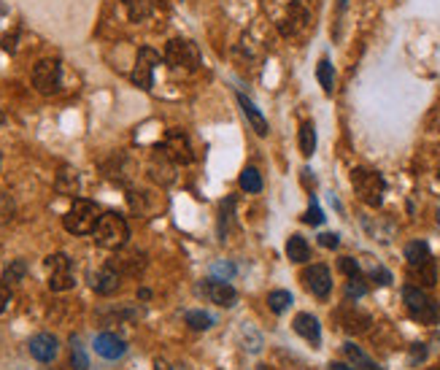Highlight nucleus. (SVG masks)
I'll return each mask as SVG.
<instances>
[{
  "label": "nucleus",
  "mask_w": 440,
  "mask_h": 370,
  "mask_svg": "<svg viewBox=\"0 0 440 370\" xmlns=\"http://www.w3.org/2000/svg\"><path fill=\"white\" fill-rule=\"evenodd\" d=\"M57 192L68 195V197H73V195L79 192V176H76V170L63 168V170L57 173Z\"/></svg>",
  "instance_id": "5701e85b"
},
{
  "label": "nucleus",
  "mask_w": 440,
  "mask_h": 370,
  "mask_svg": "<svg viewBox=\"0 0 440 370\" xmlns=\"http://www.w3.org/2000/svg\"><path fill=\"white\" fill-rule=\"evenodd\" d=\"M335 322L340 325V330H346L351 335H362V332H367L370 330V316L357 311V308H340V311H335Z\"/></svg>",
  "instance_id": "ddd939ff"
},
{
  "label": "nucleus",
  "mask_w": 440,
  "mask_h": 370,
  "mask_svg": "<svg viewBox=\"0 0 440 370\" xmlns=\"http://www.w3.org/2000/svg\"><path fill=\"white\" fill-rule=\"evenodd\" d=\"M367 295V281L362 278V276H354V278H348L346 284V298L348 300H360Z\"/></svg>",
  "instance_id": "72a5a7b5"
},
{
  "label": "nucleus",
  "mask_w": 440,
  "mask_h": 370,
  "mask_svg": "<svg viewBox=\"0 0 440 370\" xmlns=\"http://www.w3.org/2000/svg\"><path fill=\"white\" fill-rule=\"evenodd\" d=\"M95 352L103 359H119V357L127 354V343L122 341L119 335H114V332H100L95 338Z\"/></svg>",
  "instance_id": "f3484780"
},
{
  "label": "nucleus",
  "mask_w": 440,
  "mask_h": 370,
  "mask_svg": "<svg viewBox=\"0 0 440 370\" xmlns=\"http://www.w3.org/2000/svg\"><path fill=\"white\" fill-rule=\"evenodd\" d=\"M162 60L171 68L198 70V65H200V49H198V43L187 41V38H173V41H168V46H165Z\"/></svg>",
  "instance_id": "39448f33"
},
{
  "label": "nucleus",
  "mask_w": 440,
  "mask_h": 370,
  "mask_svg": "<svg viewBox=\"0 0 440 370\" xmlns=\"http://www.w3.org/2000/svg\"><path fill=\"white\" fill-rule=\"evenodd\" d=\"M97 219H100V208H97V203L84 200V197H76L73 206L68 208V214L63 217V224H65L68 233L90 235L95 230Z\"/></svg>",
  "instance_id": "f03ea898"
},
{
  "label": "nucleus",
  "mask_w": 440,
  "mask_h": 370,
  "mask_svg": "<svg viewBox=\"0 0 440 370\" xmlns=\"http://www.w3.org/2000/svg\"><path fill=\"white\" fill-rule=\"evenodd\" d=\"M319 244H321L324 249H338L340 238H338L335 233H321V235H319Z\"/></svg>",
  "instance_id": "ea45409f"
},
{
  "label": "nucleus",
  "mask_w": 440,
  "mask_h": 370,
  "mask_svg": "<svg viewBox=\"0 0 440 370\" xmlns=\"http://www.w3.org/2000/svg\"><path fill=\"white\" fill-rule=\"evenodd\" d=\"M114 265H117V271H119V273L138 276L141 271H144V265H146V262H144V254H138V251H127V254L117 257Z\"/></svg>",
  "instance_id": "aec40b11"
},
{
  "label": "nucleus",
  "mask_w": 440,
  "mask_h": 370,
  "mask_svg": "<svg viewBox=\"0 0 440 370\" xmlns=\"http://www.w3.org/2000/svg\"><path fill=\"white\" fill-rule=\"evenodd\" d=\"M343 354H346V359H348V362H351V365H354L357 370H381V368H378V365L373 362V359L365 354L360 346H354V343H346V346H343Z\"/></svg>",
  "instance_id": "412c9836"
},
{
  "label": "nucleus",
  "mask_w": 440,
  "mask_h": 370,
  "mask_svg": "<svg viewBox=\"0 0 440 370\" xmlns=\"http://www.w3.org/2000/svg\"><path fill=\"white\" fill-rule=\"evenodd\" d=\"M203 295L211 303H216V305H222V308H230V305L238 303V292H235L232 284H227L225 278H211V281H205V284H203Z\"/></svg>",
  "instance_id": "f8f14e48"
},
{
  "label": "nucleus",
  "mask_w": 440,
  "mask_h": 370,
  "mask_svg": "<svg viewBox=\"0 0 440 370\" xmlns=\"http://www.w3.org/2000/svg\"><path fill=\"white\" fill-rule=\"evenodd\" d=\"M438 214H440V211H438Z\"/></svg>",
  "instance_id": "de8ad7c7"
},
{
  "label": "nucleus",
  "mask_w": 440,
  "mask_h": 370,
  "mask_svg": "<svg viewBox=\"0 0 440 370\" xmlns=\"http://www.w3.org/2000/svg\"><path fill=\"white\" fill-rule=\"evenodd\" d=\"M14 214V206L9 203V197H0V219H9Z\"/></svg>",
  "instance_id": "a19ab883"
},
{
  "label": "nucleus",
  "mask_w": 440,
  "mask_h": 370,
  "mask_svg": "<svg viewBox=\"0 0 440 370\" xmlns=\"http://www.w3.org/2000/svg\"><path fill=\"white\" fill-rule=\"evenodd\" d=\"M95 244L103 249H111V251H119V249L127 246V238H130V227H127V222L124 217L119 214H114V211H106V214H100V219L95 224Z\"/></svg>",
  "instance_id": "f257e3e1"
},
{
  "label": "nucleus",
  "mask_w": 440,
  "mask_h": 370,
  "mask_svg": "<svg viewBox=\"0 0 440 370\" xmlns=\"http://www.w3.org/2000/svg\"><path fill=\"white\" fill-rule=\"evenodd\" d=\"M351 184H354V192L360 195L362 203H367L370 208H378L384 203L387 181H384L381 173L367 170V168H354V170H351Z\"/></svg>",
  "instance_id": "7ed1b4c3"
},
{
  "label": "nucleus",
  "mask_w": 440,
  "mask_h": 370,
  "mask_svg": "<svg viewBox=\"0 0 440 370\" xmlns=\"http://www.w3.org/2000/svg\"><path fill=\"white\" fill-rule=\"evenodd\" d=\"M184 322H187L192 330H208L214 327V316L205 314V311H187L184 314Z\"/></svg>",
  "instance_id": "473e14b6"
},
{
  "label": "nucleus",
  "mask_w": 440,
  "mask_h": 370,
  "mask_svg": "<svg viewBox=\"0 0 440 370\" xmlns=\"http://www.w3.org/2000/svg\"><path fill=\"white\" fill-rule=\"evenodd\" d=\"M370 278H373L378 287H389V284H392V273H389L387 268H373V271H370Z\"/></svg>",
  "instance_id": "e433bc0d"
},
{
  "label": "nucleus",
  "mask_w": 440,
  "mask_h": 370,
  "mask_svg": "<svg viewBox=\"0 0 440 370\" xmlns=\"http://www.w3.org/2000/svg\"><path fill=\"white\" fill-rule=\"evenodd\" d=\"M33 87L41 95H52L60 89V62L57 60H41L33 68Z\"/></svg>",
  "instance_id": "6e6552de"
},
{
  "label": "nucleus",
  "mask_w": 440,
  "mask_h": 370,
  "mask_svg": "<svg viewBox=\"0 0 440 370\" xmlns=\"http://www.w3.org/2000/svg\"><path fill=\"white\" fill-rule=\"evenodd\" d=\"M308 19H311V14H308L306 3H303V0H294L292 6H289V11H286V16L279 22L281 36L292 38V36H297V33H303L308 25Z\"/></svg>",
  "instance_id": "9b49d317"
},
{
  "label": "nucleus",
  "mask_w": 440,
  "mask_h": 370,
  "mask_svg": "<svg viewBox=\"0 0 440 370\" xmlns=\"http://www.w3.org/2000/svg\"><path fill=\"white\" fill-rule=\"evenodd\" d=\"M3 122H6V116H3V111H0V127H3Z\"/></svg>",
  "instance_id": "49530a36"
},
{
  "label": "nucleus",
  "mask_w": 440,
  "mask_h": 370,
  "mask_svg": "<svg viewBox=\"0 0 440 370\" xmlns=\"http://www.w3.org/2000/svg\"><path fill=\"white\" fill-rule=\"evenodd\" d=\"M238 184L243 192H259V190H262V176H259L257 168H243Z\"/></svg>",
  "instance_id": "bb28decb"
},
{
  "label": "nucleus",
  "mask_w": 440,
  "mask_h": 370,
  "mask_svg": "<svg viewBox=\"0 0 440 370\" xmlns=\"http://www.w3.org/2000/svg\"><path fill=\"white\" fill-rule=\"evenodd\" d=\"M402 300H405L408 314L414 316L416 322H422V325H435V322H440V305L422 287H411L408 284V287L402 289Z\"/></svg>",
  "instance_id": "20e7f679"
},
{
  "label": "nucleus",
  "mask_w": 440,
  "mask_h": 370,
  "mask_svg": "<svg viewBox=\"0 0 440 370\" xmlns=\"http://www.w3.org/2000/svg\"><path fill=\"white\" fill-rule=\"evenodd\" d=\"M154 370H171V368H168V362H162V359H157V362H154Z\"/></svg>",
  "instance_id": "c03bdc74"
},
{
  "label": "nucleus",
  "mask_w": 440,
  "mask_h": 370,
  "mask_svg": "<svg viewBox=\"0 0 440 370\" xmlns=\"http://www.w3.org/2000/svg\"><path fill=\"white\" fill-rule=\"evenodd\" d=\"M92 287H95L97 295H114V292L122 287V273L117 271V265H114V262L103 265V268L95 273Z\"/></svg>",
  "instance_id": "dca6fc26"
},
{
  "label": "nucleus",
  "mask_w": 440,
  "mask_h": 370,
  "mask_svg": "<svg viewBox=\"0 0 440 370\" xmlns=\"http://www.w3.org/2000/svg\"><path fill=\"white\" fill-rule=\"evenodd\" d=\"M211 271H214L216 276H225V281H227V278L235 276V265H232V262H216Z\"/></svg>",
  "instance_id": "4c0bfd02"
},
{
  "label": "nucleus",
  "mask_w": 440,
  "mask_h": 370,
  "mask_svg": "<svg viewBox=\"0 0 440 370\" xmlns=\"http://www.w3.org/2000/svg\"><path fill=\"white\" fill-rule=\"evenodd\" d=\"M292 327H294V332H297L300 338H306L308 343H313V346H319L321 343V325L313 314H297L292 322Z\"/></svg>",
  "instance_id": "a211bd4d"
},
{
  "label": "nucleus",
  "mask_w": 440,
  "mask_h": 370,
  "mask_svg": "<svg viewBox=\"0 0 440 370\" xmlns=\"http://www.w3.org/2000/svg\"><path fill=\"white\" fill-rule=\"evenodd\" d=\"M330 368H333V370H357L354 365H348V362H333Z\"/></svg>",
  "instance_id": "37998d69"
},
{
  "label": "nucleus",
  "mask_w": 440,
  "mask_h": 370,
  "mask_svg": "<svg viewBox=\"0 0 440 370\" xmlns=\"http://www.w3.org/2000/svg\"><path fill=\"white\" fill-rule=\"evenodd\" d=\"M303 281H306V287L316 295V298H327L330 292H333V276H330V268L327 265H308L306 271H303Z\"/></svg>",
  "instance_id": "9d476101"
},
{
  "label": "nucleus",
  "mask_w": 440,
  "mask_h": 370,
  "mask_svg": "<svg viewBox=\"0 0 440 370\" xmlns=\"http://www.w3.org/2000/svg\"><path fill=\"white\" fill-rule=\"evenodd\" d=\"M424 357H427V349H424L422 343H416V346H414V359H411V362H422Z\"/></svg>",
  "instance_id": "79ce46f5"
},
{
  "label": "nucleus",
  "mask_w": 440,
  "mask_h": 370,
  "mask_svg": "<svg viewBox=\"0 0 440 370\" xmlns=\"http://www.w3.org/2000/svg\"><path fill=\"white\" fill-rule=\"evenodd\" d=\"M124 6L133 22H144L151 14V0H124Z\"/></svg>",
  "instance_id": "c756f323"
},
{
  "label": "nucleus",
  "mask_w": 440,
  "mask_h": 370,
  "mask_svg": "<svg viewBox=\"0 0 440 370\" xmlns=\"http://www.w3.org/2000/svg\"><path fill=\"white\" fill-rule=\"evenodd\" d=\"M162 149H165V154H168L176 165H189L192 160H195V154H192V143H189L187 133H181V130H168V133H165V143H162Z\"/></svg>",
  "instance_id": "1a4fd4ad"
},
{
  "label": "nucleus",
  "mask_w": 440,
  "mask_h": 370,
  "mask_svg": "<svg viewBox=\"0 0 440 370\" xmlns=\"http://www.w3.org/2000/svg\"><path fill=\"white\" fill-rule=\"evenodd\" d=\"M25 273H27L25 260H14V262H9V265H6V271H3V281L11 287V284H19V281L25 278Z\"/></svg>",
  "instance_id": "2f4dec72"
},
{
  "label": "nucleus",
  "mask_w": 440,
  "mask_h": 370,
  "mask_svg": "<svg viewBox=\"0 0 440 370\" xmlns=\"http://www.w3.org/2000/svg\"><path fill=\"white\" fill-rule=\"evenodd\" d=\"M238 103H240V109H243V116L252 124L254 133H257V136H267V119L259 114V109H257L246 95H238Z\"/></svg>",
  "instance_id": "6ab92c4d"
},
{
  "label": "nucleus",
  "mask_w": 440,
  "mask_h": 370,
  "mask_svg": "<svg viewBox=\"0 0 440 370\" xmlns=\"http://www.w3.org/2000/svg\"><path fill=\"white\" fill-rule=\"evenodd\" d=\"M70 365H73V370L90 368V359H87V352L81 346L79 335H70Z\"/></svg>",
  "instance_id": "c85d7f7f"
},
{
  "label": "nucleus",
  "mask_w": 440,
  "mask_h": 370,
  "mask_svg": "<svg viewBox=\"0 0 440 370\" xmlns=\"http://www.w3.org/2000/svg\"><path fill=\"white\" fill-rule=\"evenodd\" d=\"M405 260H408L411 268L422 265V262H427L429 260V246L424 244V241H411V244L405 246Z\"/></svg>",
  "instance_id": "a878e982"
},
{
  "label": "nucleus",
  "mask_w": 440,
  "mask_h": 370,
  "mask_svg": "<svg viewBox=\"0 0 440 370\" xmlns=\"http://www.w3.org/2000/svg\"><path fill=\"white\" fill-rule=\"evenodd\" d=\"M160 65V55L154 52V49H141L138 57H135V68L130 73V79H133L135 87H141V89H151V84H154V68Z\"/></svg>",
  "instance_id": "0eeeda50"
},
{
  "label": "nucleus",
  "mask_w": 440,
  "mask_h": 370,
  "mask_svg": "<svg viewBox=\"0 0 440 370\" xmlns=\"http://www.w3.org/2000/svg\"><path fill=\"white\" fill-rule=\"evenodd\" d=\"M138 298H141V300H149V289H138Z\"/></svg>",
  "instance_id": "a18cd8bd"
},
{
  "label": "nucleus",
  "mask_w": 440,
  "mask_h": 370,
  "mask_svg": "<svg viewBox=\"0 0 440 370\" xmlns=\"http://www.w3.org/2000/svg\"><path fill=\"white\" fill-rule=\"evenodd\" d=\"M46 271H49V289L52 292H68L76 284L73 281V271H70V260L63 251L46 257Z\"/></svg>",
  "instance_id": "423d86ee"
},
{
  "label": "nucleus",
  "mask_w": 440,
  "mask_h": 370,
  "mask_svg": "<svg viewBox=\"0 0 440 370\" xmlns=\"http://www.w3.org/2000/svg\"><path fill=\"white\" fill-rule=\"evenodd\" d=\"M149 176L154 178L160 187H168L176 181V163L165 154V151H157L149 163Z\"/></svg>",
  "instance_id": "4468645a"
},
{
  "label": "nucleus",
  "mask_w": 440,
  "mask_h": 370,
  "mask_svg": "<svg viewBox=\"0 0 440 370\" xmlns=\"http://www.w3.org/2000/svg\"><path fill=\"white\" fill-rule=\"evenodd\" d=\"M300 151H303V157H313V151H316V130H313V124L311 122H303L300 124Z\"/></svg>",
  "instance_id": "393cba45"
},
{
  "label": "nucleus",
  "mask_w": 440,
  "mask_h": 370,
  "mask_svg": "<svg viewBox=\"0 0 440 370\" xmlns=\"http://www.w3.org/2000/svg\"><path fill=\"white\" fill-rule=\"evenodd\" d=\"M316 79H319L321 84V89L330 95L333 92V87H335V68H333V62L324 57L319 65H316Z\"/></svg>",
  "instance_id": "cd10ccee"
},
{
  "label": "nucleus",
  "mask_w": 440,
  "mask_h": 370,
  "mask_svg": "<svg viewBox=\"0 0 440 370\" xmlns=\"http://www.w3.org/2000/svg\"><path fill=\"white\" fill-rule=\"evenodd\" d=\"M60 352V341L54 338L52 332H38L30 338V354L36 357L38 362H52Z\"/></svg>",
  "instance_id": "2eb2a0df"
},
{
  "label": "nucleus",
  "mask_w": 440,
  "mask_h": 370,
  "mask_svg": "<svg viewBox=\"0 0 440 370\" xmlns=\"http://www.w3.org/2000/svg\"><path fill=\"white\" fill-rule=\"evenodd\" d=\"M411 276H414L422 287H435V281H438V271H435V262H432V257H429L427 262H422V265L411 268Z\"/></svg>",
  "instance_id": "b1692460"
},
{
  "label": "nucleus",
  "mask_w": 440,
  "mask_h": 370,
  "mask_svg": "<svg viewBox=\"0 0 440 370\" xmlns=\"http://www.w3.org/2000/svg\"><path fill=\"white\" fill-rule=\"evenodd\" d=\"M289 303H292V295L286 289H276V292L267 295V305H270L273 314H284L289 308Z\"/></svg>",
  "instance_id": "7c9ffc66"
},
{
  "label": "nucleus",
  "mask_w": 440,
  "mask_h": 370,
  "mask_svg": "<svg viewBox=\"0 0 440 370\" xmlns=\"http://www.w3.org/2000/svg\"><path fill=\"white\" fill-rule=\"evenodd\" d=\"M338 268H340V273H346L348 278H354V276H362V273H360V262L354 260V257H340V260H338Z\"/></svg>",
  "instance_id": "c9c22d12"
},
{
  "label": "nucleus",
  "mask_w": 440,
  "mask_h": 370,
  "mask_svg": "<svg viewBox=\"0 0 440 370\" xmlns=\"http://www.w3.org/2000/svg\"><path fill=\"white\" fill-rule=\"evenodd\" d=\"M286 257L292 262H308L311 260V246H308V241L303 235H292L289 241H286Z\"/></svg>",
  "instance_id": "4be33fe9"
},
{
  "label": "nucleus",
  "mask_w": 440,
  "mask_h": 370,
  "mask_svg": "<svg viewBox=\"0 0 440 370\" xmlns=\"http://www.w3.org/2000/svg\"><path fill=\"white\" fill-rule=\"evenodd\" d=\"M9 303H11V287H9V284L0 278V314L9 308Z\"/></svg>",
  "instance_id": "58836bf2"
},
{
  "label": "nucleus",
  "mask_w": 440,
  "mask_h": 370,
  "mask_svg": "<svg viewBox=\"0 0 440 370\" xmlns=\"http://www.w3.org/2000/svg\"><path fill=\"white\" fill-rule=\"evenodd\" d=\"M303 222H306V224H313V227L324 222V211H321V208L316 206V200H311V206H308V211H306V214H303Z\"/></svg>",
  "instance_id": "f704fd0d"
}]
</instances>
